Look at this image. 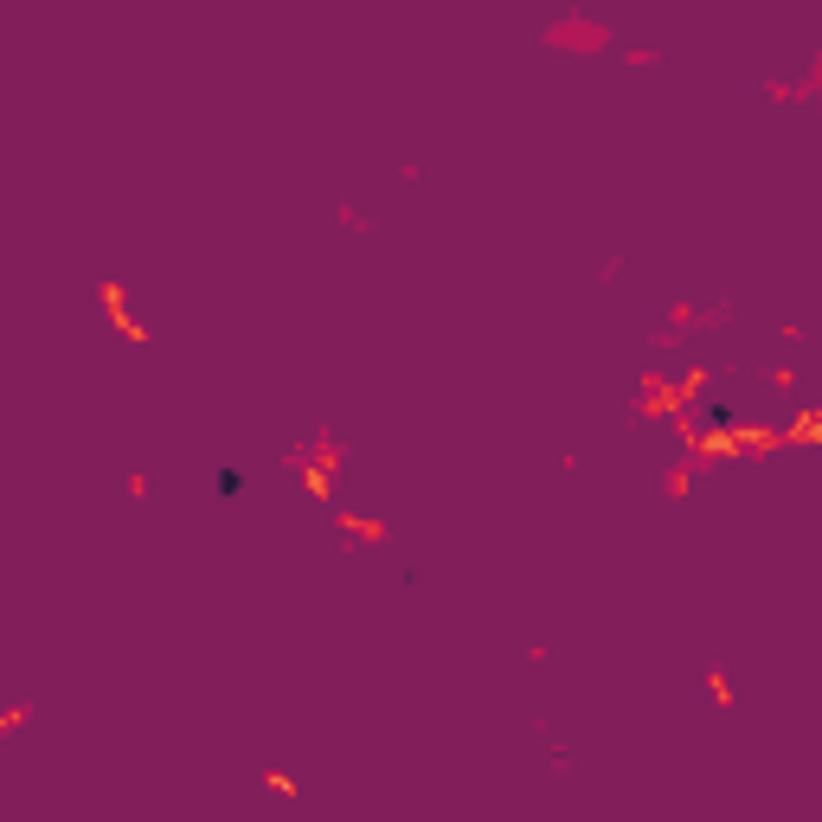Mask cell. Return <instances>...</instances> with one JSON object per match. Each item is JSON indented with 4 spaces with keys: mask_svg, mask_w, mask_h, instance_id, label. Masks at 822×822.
I'll return each mask as SVG.
<instances>
[{
    "mask_svg": "<svg viewBox=\"0 0 822 822\" xmlns=\"http://www.w3.org/2000/svg\"><path fill=\"white\" fill-rule=\"evenodd\" d=\"M546 45L591 58V52H611V26H604V20H553V26H546Z\"/></svg>",
    "mask_w": 822,
    "mask_h": 822,
    "instance_id": "cell-1",
    "label": "cell"
},
{
    "mask_svg": "<svg viewBox=\"0 0 822 822\" xmlns=\"http://www.w3.org/2000/svg\"><path fill=\"white\" fill-rule=\"evenodd\" d=\"M212 495H218V501H238V495H245V469H218V476H212Z\"/></svg>",
    "mask_w": 822,
    "mask_h": 822,
    "instance_id": "cell-2",
    "label": "cell"
}]
</instances>
